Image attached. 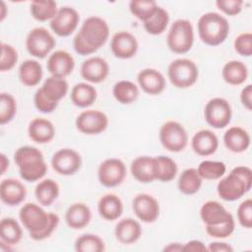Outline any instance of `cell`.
Here are the masks:
<instances>
[{"label": "cell", "instance_id": "cell-1", "mask_svg": "<svg viewBox=\"0 0 252 252\" xmlns=\"http://www.w3.org/2000/svg\"><path fill=\"white\" fill-rule=\"evenodd\" d=\"M19 218L30 232L32 239L41 241L48 238L59 224V217L55 213H46L40 206L34 203H27L22 206Z\"/></svg>", "mask_w": 252, "mask_h": 252}, {"label": "cell", "instance_id": "cell-2", "mask_svg": "<svg viewBox=\"0 0 252 252\" xmlns=\"http://www.w3.org/2000/svg\"><path fill=\"white\" fill-rule=\"evenodd\" d=\"M109 27L100 17L92 16L87 18L80 31L73 38L75 51L82 55H90L99 49L108 39Z\"/></svg>", "mask_w": 252, "mask_h": 252}, {"label": "cell", "instance_id": "cell-3", "mask_svg": "<svg viewBox=\"0 0 252 252\" xmlns=\"http://www.w3.org/2000/svg\"><path fill=\"white\" fill-rule=\"evenodd\" d=\"M14 160L19 168L20 176L28 182L41 179L47 171L42 153L32 146H23L16 150Z\"/></svg>", "mask_w": 252, "mask_h": 252}, {"label": "cell", "instance_id": "cell-4", "mask_svg": "<svg viewBox=\"0 0 252 252\" xmlns=\"http://www.w3.org/2000/svg\"><path fill=\"white\" fill-rule=\"evenodd\" d=\"M252 185V170L248 166L234 167L228 175L222 177L217 186L219 196L228 202L236 201L246 194Z\"/></svg>", "mask_w": 252, "mask_h": 252}, {"label": "cell", "instance_id": "cell-5", "mask_svg": "<svg viewBox=\"0 0 252 252\" xmlns=\"http://www.w3.org/2000/svg\"><path fill=\"white\" fill-rule=\"evenodd\" d=\"M197 29L199 37L205 44L218 46L226 39L229 32V24L220 14L209 12L199 18Z\"/></svg>", "mask_w": 252, "mask_h": 252}, {"label": "cell", "instance_id": "cell-6", "mask_svg": "<svg viewBox=\"0 0 252 252\" xmlns=\"http://www.w3.org/2000/svg\"><path fill=\"white\" fill-rule=\"evenodd\" d=\"M194 43V30L190 21L178 19L171 25L167 36V47L176 54L187 53Z\"/></svg>", "mask_w": 252, "mask_h": 252}, {"label": "cell", "instance_id": "cell-7", "mask_svg": "<svg viewBox=\"0 0 252 252\" xmlns=\"http://www.w3.org/2000/svg\"><path fill=\"white\" fill-rule=\"evenodd\" d=\"M167 76L174 87L187 89L197 82L199 71L197 65L192 60L178 58L168 65Z\"/></svg>", "mask_w": 252, "mask_h": 252}, {"label": "cell", "instance_id": "cell-8", "mask_svg": "<svg viewBox=\"0 0 252 252\" xmlns=\"http://www.w3.org/2000/svg\"><path fill=\"white\" fill-rule=\"evenodd\" d=\"M159 142L162 147L171 153L183 151L188 144V135L185 128L177 121H166L159 129Z\"/></svg>", "mask_w": 252, "mask_h": 252}, {"label": "cell", "instance_id": "cell-9", "mask_svg": "<svg viewBox=\"0 0 252 252\" xmlns=\"http://www.w3.org/2000/svg\"><path fill=\"white\" fill-rule=\"evenodd\" d=\"M56 44L54 36L44 28H34L27 35L26 47L28 52L39 59L45 58Z\"/></svg>", "mask_w": 252, "mask_h": 252}, {"label": "cell", "instance_id": "cell-10", "mask_svg": "<svg viewBox=\"0 0 252 252\" xmlns=\"http://www.w3.org/2000/svg\"><path fill=\"white\" fill-rule=\"evenodd\" d=\"M204 116L210 126L216 129H222L230 123L232 116L231 106L225 98L214 97L207 102Z\"/></svg>", "mask_w": 252, "mask_h": 252}, {"label": "cell", "instance_id": "cell-11", "mask_svg": "<svg viewBox=\"0 0 252 252\" xmlns=\"http://www.w3.org/2000/svg\"><path fill=\"white\" fill-rule=\"evenodd\" d=\"M126 176V166L119 158H106L98 166L97 178L104 187H116L120 185Z\"/></svg>", "mask_w": 252, "mask_h": 252}, {"label": "cell", "instance_id": "cell-12", "mask_svg": "<svg viewBox=\"0 0 252 252\" xmlns=\"http://www.w3.org/2000/svg\"><path fill=\"white\" fill-rule=\"evenodd\" d=\"M77 129L86 135H97L108 126V117L102 111L89 109L82 111L76 118Z\"/></svg>", "mask_w": 252, "mask_h": 252}, {"label": "cell", "instance_id": "cell-13", "mask_svg": "<svg viewBox=\"0 0 252 252\" xmlns=\"http://www.w3.org/2000/svg\"><path fill=\"white\" fill-rule=\"evenodd\" d=\"M51 165L52 168L60 175H73L81 168L82 158L80 154L73 149H60L53 154Z\"/></svg>", "mask_w": 252, "mask_h": 252}, {"label": "cell", "instance_id": "cell-14", "mask_svg": "<svg viewBox=\"0 0 252 252\" xmlns=\"http://www.w3.org/2000/svg\"><path fill=\"white\" fill-rule=\"evenodd\" d=\"M80 16L72 7H62L50 21V28L58 36H69L78 27Z\"/></svg>", "mask_w": 252, "mask_h": 252}, {"label": "cell", "instance_id": "cell-15", "mask_svg": "<svg viewBox=\"0 0 252 252\" xmlns=\"http://www.w3.org/2000/svg\"><path fill=\"white\" fill-rule=\"evenodd\" d=\"M132 209L136 217L146 223L154 222L159 216V205L152 195L141 193L134 197Z\"/></svg>", "mask_w": 252, "mask_h": 252}, {"label": "cell", "instance_id": "cell-16", "mask_svg": "<svg viewBox=\"0 0 252 252\" xmlns=\"http://www.w3.org/2000/svg\"><path fill=\"white\" fill-rule=\"evenodd\" d=\"M80 73L82 78L87 82L98 84L107 78L109 74V65L102 57L93 56L82 63Z\"/></svg>", "mask_w": 252, "mask_h": 252}, {"label": "cell", "instance_id": "cell-17", "mask_svg": "<svg viewBox=\"0 0 252 252\" xmlns=\"http://www.w3.org/2000/svg\"><path fill=\"white\" fill-rule=\"evenodd\" d=\"M137 38L128 32H116L110 42V49L113 55L119 59H130L134 57L138 51Z\"/></svg>", "mask_w": 252, "mask_h": 252}, {"label": "cell", "instance_id": "cell-18", "mask_svg": "<svg viewBox=\"0 0 252 252\" xmlns=\"http://www.w3.org/2000/svg\"><path fill=\"white\" fill-rule=\"evenodd\" d=\"M48 72L52 77L65 79L75 68V60L73 56L65 50H56L49 55L46 63Z\"/></svg>", "mask_w": 252, "mask_h": 252}, {"label": "cell", "instance_id": "cell-19", "mask_svg": "<svg viewBox=\"0 0 252 252\" xmlns=\"http://www.w3.org/2000/svg\"><path fill=\"white\" fill-rule=\"evenodd\" d=\"M137 81L140 88L148 94L157 95L163 92L166 86L163 75L153 68L141 70L137 75Z\"/></svg>", "mask_w": 252, "mask_h": 252}, {"label": "cell", "instance_id": "cell-20", "mask_svg": "<svg viewBox=\"0 0 252 252\" xmlns=\"http://www.w3.org/2000/svg\"><path fill=\"white\" fill-rule=\"evenodd\" d=\"M131 173L141 183H151L157 179L156 157L141 156L131 162Z\"/></svg>", "mask_w": 252, "mask_h": 252}, {"label": "cell", "instance_id": "cell-21", "mask_svg": "<svg viewBox=\"0 0 252 252\" xmlns=\"http://www.w3.org/2000/svg\"><path fill=\"white\" fill-rule=\"evenodd\" d=\"M27 196V189L25 185L18 179L6 178L0 183V198L1 201L14 207L21 204Z\"/></svg>", "mask_w": 252, "mask_h": 252}, {"label": "cell", "instance_id": "cell-22", "mask_svg": "<svg viewBox=\"0 0 252 252\" xmlns=\"http://www.w3.org/2000/svg\"><path fill=\"white\" fill-rule=\"evenodd\" d=\"M191 147L197 155L208 157L217 152L219 148V139L213 131L203 129L194 134L191 140Z\"/></svg>", "mask_w": 252, "mask_h": 252}, {"label": "cell", "instance_id": "cell-23", "mask_svg": "<svg viewBox=\"0 0 252 252\" xmlns=\"http://www.w3.org/2000/svg\"><path fill=\"white\" fill-rule=\"evenodd\" d=\"M29 137L37 144H46L53 140L55 128L51 121L42 117L32 119L28 127Z\"/></svg>", "mask_w": 252, "mask_h": 252}, {"label": "cell", "instance_id": "cell-24", "mask_svg": "<svg viewBox=\"0 0 252 252\" xmlns=\"http://www.w3.org/2000/svg\"><path fill=\"white\" fill-rule=\"evenodd\" d=\"M223 144L228 151L234 154H240L249 148L250 136L243 128L232 126L223 134Z\"/></svg>", "mask_w": 252, "mask_h": 252}, {"label": "cell", "instance_id": "cell-25", "mask_svg": "<svg viewBox=\"0 0 252 252\" xmlns=\"http://www.w3.org/2000/svg\"><path fill=\"white\" fill-rule=\"evenodd\" d=\"M115 238L122 244H132L139 240L142 235L141 224L132 218L120 220L114 229Z\"/></svg>", "mask_w": 252, "mask_h": 252}, {"label": "cell", "instance_id": "cell-26", "mask_svg": "<svg viewBox=\"0 0 252 252\" xmlns=\"http://www.w3.org/2000/svg\"><path fill=\"white\" fill-rule=\"evenodd\" d=\"M92 219L91 209L84 203H74L66 211L65 221L72 229H83Z\"/></svg>", "mask_w": 252, "mask_h": 252}, {"label": "cell", "instance_id": "cell-27", "mask_svg": "<svg viewBox=\"0 0 252 252\" xmlns=\"http://www.w3.org/2000/svg\"><path fill=\"white\" fill-rule=\"evenodd\" d=\"M232 215L219 202L208 201L204 203L200 209V218L206 225H217Z\"/></svg>", "mask_w": 252, "mask_h": 252}, {"label": "cell", "instance_id": "cell-28", "mask_svg": "<svg viewBox=\"0 0 252 252\" xmlns=\"http://www.w3.org/2000/svg\"><path fill=\"white\" fill-rule=\"evenodd\" d=\"M97 211L99 216L106 220H115L123 213V203L115 194H105L98 200Z\"/></svg>", "mask_w": 252, "mask_h": 252}, {"label": "cell", "instance_id": "cell-29", "mask_svg": "<svg viewBox=\"0 0 252 252\" xmlns=\"http://www.w3.org/2000/svg\"><path fill=\"white\" fill-rule=\"evenodd\" d=\"M42 66L33 59H27L19 67V79L27 87L37 86L42 79Z\"/></svg>", "mask_w": 252, "mask_h": 252}, {"label": "cell", "instance_id": "cell-30", "mask_svg": "<svg viewBox=\"0 0 252 252\" xmlns=\"http://www.w3.org/2000/svg\"><path fill=\"white\" fill-rule=\"evenodd\" d=\"M97 93L94 86L88 83H78L71 90V101L80 108L91 106L96 99Z\"/></svg>", "mask_w": 252, "mask_h": 252}, {"label": "cell", "instance_id": "cell-31", "mask_svg": "<svg viewBox=\"0 0 252 252\" xmlns=\"http://www.w3.org/2000/svg\"><path fill=\"white\" fill-rule=\"evenodd\" d=\"M221 76L228 85L239 86L247 80L248 69L242 61L230 60L222 67Z\"/></svg>", "mask_w": 252, "mask_h": 252}, {"label": "cell", "instance_id": "cell-32", "mask_svg": "<svg viewBox=\"0 0 252 252\" xmlns=\"http://www.w3.org/2000/svg\"><path fill=\"white\" fill-rule=\"evenodd\" d=\"M38 90L50 101L58 104L59 101L67 94L69 86L65 79L51 76L44 81L43 85Z\"/></svg>", "mask_w": 252, "mask_h": 252}, {"label": "cell", "instance_id": "cell-33", "mask_svg": "<svg viewBox=\"0 0 252 252\" xmlns=\"http://www.w3.org/2000/svg\"><path fill=\"white\" fill-rule=\"evenodd\" d=\"M59 185L56 181L46 178L37 183L34 189V195L37 202L45 207L50 206L59 196Z\"/></svg>", "mask_w": 252, "mask_h": 252}, {"label": "cell", "instance_id": "cell-34", "mask_svg": "<svg viewBox=\"0 0 252 252\" xmlns=\"http://www.w3.org/2000/svg\"><path fill=\"white\" fill-rule=\"evenodd\" d=\"M139 88L131 81L121 80L114 84L112 94L121 104H131L139 96Z\"/></svg>", "mask_w": 252, "mask_h": 252}, {"label": "cell", "instance_id": "cell-35", "mask_svg": "<svg viewBox=\"0 0 252 252\" xmlns=\"http://www.w3.org/2000/svg\"><path fill=\"white\" fill-rule=\"evenodd\" d=\"M202 180L197 168H186L181 172L178 178V189L184 195H194L200 190Z\"/></svg>", "mask_w": 252, "mask_h": 252}, {"label": "cell", "instance_id": "cell-36", "mask_svg": "<svg viewBox=\"0 0 252 252\" xmlns=\"http://www.w3.org/2000/svg\"><path fill=\"white\" fill-rule=\"evenodd\" d=\"M23 230L19 222L13 218H4L0 222L1 241L7 245H15L22 239Z\"/></svg>", "mask_w": 252, "mask_h": 252}, {"label": "cell", "instance_id": "cell-37", "mask_svg": "<svg viewBox=\"0 0 252 252\" xmlns=\"http://www.w3.org/2000/svg\"><path fill=\"white\" fill-rule=\"evenodd\" d=\"M31 14L33 19L39 22L52 20L58 12L57 3L52 0H35L30 5Z\"/></svg>", "mask_w": 252, "mask_h": 252}, {"label": "cell", "instance_id": "cell-38", "mask_svg": "<svg viewBox=\"0 0 252 252\" xmlns=\"http://www.w3.org/2000/svg\"><path fill=\"white\" fill-rule=\"evenodd\" d=\"M169 22V15L167 11L161 7H158L155 14L146 22L143 23L146 32L153 35H158L162 33Z\"/></svg>", "mask_w": 252, "mask_h": 252}, {"label": "cell", "instance_id": "cell-39", "mask_svg": "<svg viewBox=\"0 0 252 252\" xmlns=\"http://www.w3.org/2000/svg\"><path fill=\"white\" fill-rule=\"evenodd\" d=\"M157 161V179L161 182H169L173 180L177 174V164L169 157H156Z\"/></svg>", "mask_w": 252, "mask_h": 252}, {"label": "cell", "instance_id": "cell-40", "mask_svg": "<svg viewBox=\"0 0 252 252\" xmlns=\"http://www.w3.org/2000/svg\"><path fill=\"white\" fill-rule=\"evenodd\" d=\"M78 252H102L105 250L104 241L96 234L86 233L79 236L74 244Z\"/></svg>", "mask_w": 252, "mask_h": 252}, {"label": "cell", "instance_id": "cell-41", "mask_svg": "<svg viewBox=\"0 0 252 252\" xmlns=\"http://www.w3.org/2000/svg\"><path fill=\"white\" fill-rule=\"evenodd\" d=\"M197 171L202 179L217 180L224 175L226 166L222 161L203 160L198 165Z\"/></svg>", "mask_w": 252, "mask_h": 252}, {"label": "cell", "instance_id": "cell-42", "mask_svg": "<svg viewBox=\"0 0 252 252\" xmlns=\"http://www.w3.org/2000/svg\"><path fill=\"white\" fill-rule=\"evenodd\" d=\"M158 7L156 1L153 0H132L129 3V10L132 15L143 23L155 14Z\"/></svg>", "mask_w": 252, "mask_h": 252}, {"label": "cell", "instance_id": "cell-43", "mask_svg": "<svg viewBox=\"0 0 252 252\" xmlns=\"http://www.w3.org/2000/svg\"><path fill=\"white\" fill-rule=\"evenodd\" d=\"M17 112V102L14 96L7 93L0 95V124L5 125L13 120Z\"/></svg>", "mask_w": 252, "mask_h": 252}, {"label": "cell", "instance_id": "cell-44", "mask_svg": "<svg viewBox=\"0 0 252 252\" xmlns=\"http://www.w3.org/2000/svg\"><path fill=\"white\" fill-rule=\"evenodd\" d=\"M235 228V221L231 216L223 222L217 225H206V232L214 238H226L232 234Z\"/></svg>", "mask_w": 252, "mask_h": 252}, {"label": "cell", "instance_id": "cell-45", "mask_svg": "<svg viewBox=\"0 0 252 252\" xmlns=\"http://www.w3.org/2000/svg\"><path fill=\"white\" fill-rule=\"evenodd\" d=\"M18 61L17 50L8 43H1V57H0V71H10L14 68Z\"/></svg>", "mask_w": 252, "mask_h": 252}, {"label": "cell", "instance_id": "cell-46", "mask_svg": "<svg viewBox=\"0 0 252 252\" xmlns=\"http://www.w3.org/2000/svg\"><path fill=\"white\" fill-rule=\"evenodd\" d=\"M233 46L235 51L245 57L252 55V33L251 32H242L238 34L234 41Z\"/></svg>", "mask_w": 252, "mask_h": 252}, {"label": "cell", "instance_id": "cell-47", "mask_svg": "<svg viewBox=\"0 0 252 252\" xmlns=\"http://www.w3.org/2000/svg\"><path fill=\"white\" fill-rule=\"evenodd\" d=\"M237 219L245 228L252 227V200L246 199L237 208Z\"/></svg>", "mask_w": 252, "mask_h": 252}, {"label": "cell", "instance_id": "cell-48", "mask_svg": "<svg viewBox=\"0 0 252 252\" xmlns=\"http://www.w3.org/2000/svg\"><path fill=\"white\" fill-rule=\"evenodd\" d=\"M217 7L227 16H235L242 10L243 1L241 0H218Z\"/></svg>", "mask_w": 252, "mask_h": 252}, {"label": "cell", "instance_id": "cell-49", "mask_svg": "<svg viewBox=\"0 0 252 252\" xmlns=\"http://www.w3.org/2000/svg\"><path fill=\"white\" fill-rule=\"evenodd\" d=\"M240 101L247 110H251V105H252V86L251 85H247L242 89L240 93Z\"/></svg>", "mask_w": 252, "mask_h": 252}, {"label": "cell", "instance_id": "cell-50", "mask_svg": "<svg viewBox=\"0 0 252 252\" xmlns=\"http://www.w3.org/2000/svg\"><path fill=\"white\" fill-rule=\"evenodd\" d=\"M183 251L185 252H204V251H208L207 247L205 246V244L197 239H193L188 241L187 243L183 244Z\"/></svg>", "mask_w": 252, "mask_h": 252}, {"label": "cell", "instance_id": "cell-51", "mask_svg": "<svg viewBox=\"0 0 252 252\" xmlns=\"http://www.w3.org/2000/svg\"><path fill=\"white\" fill-rule=\"evenodd\" d=\"M207 250L211 251V252H232L233 248L228 243L215 241V242H211L209 244V246L207 247Z\"/></svg>", "mask_w": 252, "mask_h": 252}, {"label": "cell", "instance_id": "cell-52", "mask_svg": "<svg viewBox=\"0 0 252 252\" xmlns=\"http://www.w3.org/2000/svg\"><path fill=\"white\" fill-rule=\"evenodd\" d=\"M163 251H168V252H178V251H183V244L178 243V242H172L164 246Z\"/></svg>", "mask_w": 252, "mask_h": 252}, {"label": "cell", "instance_id": "cell-53", "mask_svg": "<svg viewBox=\"0 0 252 252\" xmlns=\"http://www.w3.org/2000/svg\"><path fill=\"white\" fill-rule=\"evenodd\" d=\"M0 164H1V174H4L6 169L9 167V159L4 154L0 155Z\"/></svg>", "mask_w": 252, "mask_h": 252}, {"label": "cell", "instance_id": "cell-54", "mask_svg": "<svg viewBox=\"0 0 252 252\" xmlns=\"http://www.w3.org/2000/svg\"><path fill=\"white\" fill-rule=\"evenodd\" d=\"M1 10H2V12H1L0 20H1V21H3V20H4V18L6 17V13H5V11H6V7H5V3H4V2H1Z\"/></svg>", "mask_w": 252, "mask_h": 252}]
</instances>
